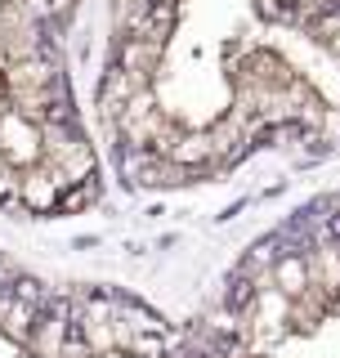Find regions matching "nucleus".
I'll list each match as a JSON object with an SVG mask.
<instances>
[{"instance_id":"1","label":"nucleus","mask_w":340,"mask_h":358,"mask_svg":"<svg viewBox=\"0 0 340 358\" xmlns=\"http://www.w3.org/2000/svg\"><path fill=\"white\" fill-rule=\"evenodd\" d=\"M59 193H63V188H59V179H54V175L41 166V171H27V175L18 179V193H14V197H18L27 210L45 215V210H59Z\"/></svg>"},{"instance_id":"2","label":"nucleus","mask_w":340,"mask_h":358,"mask_svg":"<svg viewBox=\"0 0 340 358\" xmlns=\"http://www.w3.org/2000/svg\"><path fill=\"white\" fill-rule=\"evenodd\" d=\"M0 90H5V81H0Z\"/></svg>"}]
</instances>
